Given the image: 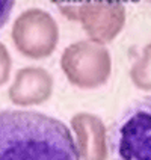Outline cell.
Wrapping results in <instances>:
<instances>
[{"label":"cell","mask_w":151,"mask_h":160,"mask_svg":"<svg viewBox=\"0 0 151 160\" xmlns=\"http://www.w3.org/2000/svg\"><path fill=\"white\" fill-rule=\"evenodd\" d=\"M0 160H80L71 130L33 110L0 112Z\"/></svg>","instance_id":"6da1fadb"},{"label":"cell","mask_w":151,"mask_h":160,"mask_svg":"<svg viewBox=\"0 0 151 160\" xmlns=\"http://www.w3.org/2000/svg\"><path fill=\"white\" fill-rule=\"evenodd\" d=\"M107 143L112 160H151V95L134 101L118 116Z\"/></svg>","instance_id":"7a4b0ae2"},{"label":"cell","mask_w":151,"mask_h":160,"mask_svg":"<svg viewBox=\"0 0 151 160\" xmlns=\"http://www.w3.org/2000/svg\"><path fill=\"white\" fill-rule=\"evenodd\" d=\"M65 17L80 21L91 41L110 42L125 24V8L121 0H56Z\"/></svg>","instance_id":"3957f363"},{"label":"cell","mask_w":151,"mask_h":160,"mask_svg":"<svg viewBox=\"0 0 151 160\" xmlns=\"http://www.w3.org/2000/svg\"><path fill=\"white\" fill-rule=\"evenodd\" d=\"M61 68L71 85L80 89H95L110 77L112 58L104 44L83 39L63 50Z\"/></svg>","instance_id":"277c9868"},{"label":"cell","mask_w":151,"mask_h":160,"mask_svg":"<svg viewBox=\"0 0 151 160\" xmlns=\"http://www.w3.org/2000/svg\"><path fill=\"white\" fill-rule=\"evenodd\" d=\"M12 41L26 58L44 59L58 45L59 26L48 12L39 8L27 9L14 21Z\"/></svg>","instance_id":"5b68a950"},{"label":"cell","mask_w":151,"mask_h":160,"mask_svg":"<svg viewBox=\"0 0 151 160\" xmlns=\"http://www.w3.org/2000/svg\"><path fill=\"white\" fill-rule=\"evenodd\" d=\"M71 128L76 134V147L80 160H107L106 125L101 118L89 112H79L71 118Z\"/></svg>","instance_id":"8992f818"},{"label":"cell","mask_w":151,"mask_h":160,"mask_svg":"<svg viewBox=\"0 0 151 160\" xmlns=\"http://www.w3.org/2000/svg\"><path fill=\"white\" fill-rule=\"evenodd\" d=\"M53 94V77L41 67H24L18 70L9 86V100L17 106H36Z\"/></svg>","instance_id":"52a82bcc"},{"label":"cell","mask_w":151,"mask_h":160,"mask_svg":"<svg viewBox=\"0 0 151 160\" xmlns=\"http://www.w3.org/2000/svg\"><path fill=\"white\" fill-rule=\"evenodd\" d=\"M130 79L136 88L151 91V42L143 47L142 54L132 65Z\"/></svg>","instance_id":"ba28073f"},{"label":"cell","mask_w":151,"mask_h":160,"mask_svg":"<svg viewBox=\"0 0 151 160\" xmlns=\"http://www.w3.org/2000/svg\"><path fill=\"white\" fill-rule=\"evenodd\" d=\"M11 54H9L6 45L0 42V86L5 85L11 74Z\"/></svg>","instance_id":"9c48e42d"},{"label":"cell","mask_w":151,"mask_h":160,"mask_svg":"<svg viewBox=\"0 0 151 160\" xmlns=\"http://www.w3.org/2000/svg\"><path fill=\"white\" fill-rule=\"evenodd\" d=\"M15 0H0V29L6 24V21L11 17V12L14 8Z\"/></svg>","instance_id":"30bf717a"},{"label":"cell","mask_w":151,"mask_h":160,"mask_svg":"<svg viewBox=\"0 0 151 160\" xmlns=\"http://www.w3.org/2000/svg\"><path fill=\"white\" fill-rule=\"evenodd\" d=\"M147 2H150V3H151V0H147Z\"/></svg>","instance_id":"8fae6325"}]
</instances>
